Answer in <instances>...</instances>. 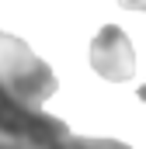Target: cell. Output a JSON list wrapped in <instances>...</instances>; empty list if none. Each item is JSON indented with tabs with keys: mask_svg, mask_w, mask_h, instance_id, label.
<instances>
[{
	"mask_svg": "<svg viewBox=\"0 0 146 149\" xmlns=\"http://www.w3.org/2000/svg\"><path fill=\"white\" fill-rule=\"evenodd\" d=\"M0 87L7 94H14L18 101L42 108L56 94L59 80L52 73V66L28 49V42L0 31Z\"/></svg>",
	"mask_w": 146,
	"mask_h": 149,
	"instance_id": "obj_1",
	"label": "cell"
},
{
	"mask_svg": "<svg viewBox=\"0 0 146 149\" xmlns=\"http://www.w3.org/2000/svg\"><path fill=\"white\" fill-rule=\"evenodd\" d=\"M91 66L94 73L111 80V83H122L136 73V52H132V42L129 35L118 28V24H105L94 42H91Z\"/></svg>",
	"mask_w": 146,
	"mask_h": 149,
	"instance_id": "obj_2",
	"label": "cell"
},
{
	"mask_svg": "<svg viewBox=\"0 0 146 149\" xmlns=\"http://www.w3.org/2000/svg\"><path fill=\"white\" fill-rule=\"evenodd\" d=\"M63 128H70L63 118L45 114L42 108H32L0 87V135H52Z\"/></svg>",
	"mask_w": 146,
	"mask_h": 149,
	"instance_id": "obj_3",
	"label": "cell"
},
{
	"mask_svg": "<svg viewBox=\"0 0 146 149\" xmlns=\"http://www.w3.org/2000/svg\"><path fill=\"white\" fill-rule=\"evenodd\" d=\"M0 149H132L118 139H91L73 135L70 128L52 135H0Z\"/></svg>",
	"mask_w": 146,
	"mask_h": 149,
	"instance_id": "obj_4",
	"label": "cell"
},
{
	"mask_svg": "<svg viewBox=\"0 0 146 149\" xmlns=\"http://www.w3.org/2000/svg\"><path fill=\"white\" fill-rule=\"evenodd\" d=\"M118 7H125V10H146V0H118Z\"/></svg>",
	"mask_w": 146,
	"mask_h": 149,
	"instance_id": "obj_5",
	"label": "cell"
},
{
	"mask_svg": "<svg viewBox=\"0 0 146 149\" xmlns=\"http://www.w3.org/2000/svg\"><path fill=\"white\" fill-rule=\"evenodd\" d=\"M139 101H143V104H146V83H143V87H139Z\"/></svg>",
	"mask_w": 146,
	"mask_h": 149,
	"instance_id": "obj_6",
	"label": "cell"
}]
</instances>
